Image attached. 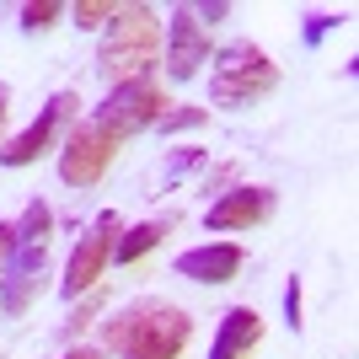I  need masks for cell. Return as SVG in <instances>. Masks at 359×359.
Segmentation results:
<instances>
[{"label": "cell", "mask_w": 359, "mask_h": 359, "mask_svg": "<svg viewBox=\"0 0 359 359\" xmlns=\"http://www.w3.org/2000/svg\"><path fill=\"white\" fill-rule=\"evenodd\" d=\"M194 338V316L172 300L140 295L102 322V344L123 359H177Z\"/></svg>", "instance_id": "6da1fadb"}, {"label": "cell", "mask_w": 359, "mask_h": 359, "mask_svg": "<svg viewBox=\"0 0 359 359\" xmlns=\"http://www.w3.org/2000/svg\"><path fill=\"white\" fill-rule=\"evenodd\" d=\"M161 65V16L150 6H118V16L107 22L102 43H97V70L107 86H129V81H150V70Z\"/></svg>", "instance_id": "7a4b0ae2"}, {"label": "cell", "mask_w": 359, "mask_h": 359, "mask_svg": "<svg viewBox=\"0 0 359 359\" xmlns=\"http://www.w3.org/2000/svg\"><path fill=\"white\" fill-rule=\"evenodd\" d=\"M48 231H54V210L43 198H32L22 220H11V247L0 263V311L6 316H22L38 295V279L48 263Z\"/></svg>", "instance_id": "3957f363"}, {"label": "cell", "mask_w": 359, "mask_h": 359, "mask_svg": "<svg viewBox=\"0 0 359 359\" xmlns=\"http://www.w3.org/2000/svg\"><path fill=\"white\" fill-rule=\"evenodd\" d=\"M279 86V65L257 43H225L210 70V102L215 107H252Z\"/></svg>", "instance_id": "277c9868"}, {"label": "cell", "mask_w": 359, "mask_h": 359, "mask_svg": "<svg viewBox=\"0 0 359 359\" xmlns=\"http://www.w3.org/2000/svg\"><path fill=\"white\" fill-rule=\"evenodd\" d=\"M166 91L156 86V81H129V86H113L97 102V113H91V123H102L107 135H118V140H129V135H140V129H156V118L166 113Z\"/></svg>", "instance_id": "5b68a950"}, {"label": "cell", "mask_w": 359, "mask_h": 359, "mask_svg": "<svg viewBox=\"0 0 359 359\" xmlns=\"http://www.w3.org/2000/svg\"><path fill=\"white\" fill-rule=\"evenodd\" d=\"M123 140L107 135L102 123H75L70 135H65V150H60V182H70V188H97L102 182V172L113 166V156H118Z\"/></svg>", "instance_id": "8992f818"}, {"label": "cell", "mask_w": 359, "mask_h": 359, "mask_svg": "<svg viewBox=\"0 0 359 359\" xmlns=\"http://www.w3.org/2000/svg\"><path fill=\"white\" fill-rule=\"evenodd\" d=\"M75 113H81V97H75V91H54L22 135L0 140V166H32L54 140H60V129H70V123H75Z\"/></svg>", "instance_id": "52a82bcc"}, {"label": "cell", "mask_w": 359, "mask_h": 359, "mask_svg": "<svg viewBox=\"0 0 359 359\" xmlns=\"http://www.w3.org/2000/svg\"><path fill=\"white\" fill-rule=\"evenodd\" d=\"M113 236H118V215H113V210H102L86 231H81L70 263H65V279H60V295L65 300H81L97 279H102V269L113 263Z\"/></svg>", "instance_id": "ba28073f"}, {"label": "cell", "mask_w": 359, "mask_h": 359, "mask_svg": "<svg viewBox=\"0 0 359 359\" xmlns=\"http://www.w3.org/2000/svg\"><path fill=\"white\" fill-rule=\"evenodd\" d=\"M210 65V27L194 16V6H172L166 22V81H194Z\"/></svg>", "instance_id": "9c48e42d"}, {"label": "cell", "mask_w": 359, "mask_h": 359, "mask_svg": "<svg viewBox=\"0 0 359 359\" xmlns=\"http://www.w3.org/2000/svg\"><path fill=\"white\" fill-rule=\"evenodd\" d=\"M273 204H279V194L263 188V182H252V188H225L210 204L204 225H210V231H252V225H263L273 215Z\"/></svg>", "instance_id": "30bf717a"}, {"label": "cell", "mask_w": 359, "mask_h": 359, "mask_svg": "<svg viewBox=\"0 0 359 359\" xmlns=\"http://www.w3.org/2000/svg\"><path fill=\"white\" fill-rule=\"evenodd\" d=\"M177 279H194V285H231L241 273V247L236 241H204V247H188L177 252Z\"/></svg>", "instance_id": "8fae6325"}, {"label": "cell", "mask_w": 359, "mask_h": 359, "mask_svg": "<svg viewBox=\"0 0 359 359\" xmlns=\"http://www.w3.org/2000/svg\"><path fill=\"white\" fill-rule=\"evenodd\" d=\"M263 344V316L252 306H231L215 327V344H210V359H247L252 348Z\"/></svg>", "instance_id": "7c38bea8"}, {"label": "cell", "mask_w": 359, "mask_h": 359, "mask_svg": "<svg viewBox=\"0 0 359 359\" xmlns=\"http://www.w3.org/2000/svg\"><path fill=\"white\" fill-rule=\"evenodd\" d=\"M172 225H177L172 215H166V220H140V225H129L123 236H113V263H140V257H145L150 247L172 231Z\"/></svg>", "instance_id": "4fadbf2b"}, {"label": "cell", "mask_w": 359, "mask_h": 359, "mask_svg": "<svg viewBox=\"0 0 359 359\" xmlns=\"http://www.w3.org/2000/svg\"><path fill=\"white\" fill-rule=\"evenodd\" d=\"M60 0H27V6H22V32H43V27H54V22H60Z\"/></svg>", "instance_id": "5bb4252c"}, {"label": "cell", "mask_w": 359, "mask_h": 359, "mask_svg": "<svg viewBox=\"0 0 359 359\" xmlns=\"http://www.w3.org/2000/svg\"><path fill=\"white\" fill-rule=\"evenodd\" d=\"M204 118H210L204 107H166L161 118H156V129H161V135H182V129H198Z\"/></svg>", "instance_id": "9a60e30c"}, {"label": "cell", "mask_w": 359, "mask_h": 359, "mask_svg": "<svg viewBox=\"0 0 359 359\" xmlns=\"http://www.w3.org/2000/svg\"><path fill=\"white\" fill-rule=\"evenodd\" d=\"M75 27H102V22H113V16H118V6H113V0H81V6H75Z\"/></svg>", "instance_id": "2e32d148"}, {"label": "cell", "mask_w": 359, "mask_h": 359, "mask_svg": "<svg viewBox=\"0 0 359 359\" xmlns=\"http://www.w3.org/2000/svg\"><path fill=\"white\" fill-rule=\"evenodd\" d=\"M204 156H210V150H198V145H182L177 156H172V166H166V182H177V177H188L194 166H204Z\"/></svg>", "instance_id": "e0dca14e"}, {"label": "cell", "mask_w": 359, "mask_h": 359, "mask_svg": "<svg viewBox=\"0 0 359 359\" xmlns=\"http://www.w3.org/2000/svg\"><path fill=\"white\" fill-rule=\"evenodd\" d=\"M338 22H344V16H332V11H311V16H306V48H316L332 27H338Z\"/></svg>", "instance_id": "ac0fdd59"}, {"label": "cell", "mask_w": 359, "mask_h": 359, "mask_svg": "<svg viewBox=\"0 0 359 359\" xmlns=\"http://www.w3.org/2000/svg\"><path fill=\"white\" fill-rule=\"evenodd\" d=\"M285 322H290V332H300V279H290V290H285Z\"/></svg>", "instance_id": "d6986e66"}, {"label": "cell", "mask_w": 359, "mask_h": 359, "mask_svg": "<svg viewBox=\"0 0 359 359\" xmlns=\"http://www.w3.org/2000/svg\"><path fill=\"white\" fill-rule=\"evenodd\" d=\"M97 306H102V295H91L86 306H81V311H75L70 322H65V332H81V327H86V322H91V316H97Z\"/></svg>", "instance_id": "ffe728a7"}, {"label": "cell", "mask_w": 359, "mask_h": 359, "mask_svg": "<svg viewBox=\"0 0 359 359\" xmlns=\"http://www.w3.org/2000/svg\"><path fill=\"white\" fill-rule=\"evenodd\" d=\"M194 16L198 22H220V16H231V6L225 0H204V6H194Z\"/></svg>", "instance_id": "44dd1931"}, {"label": "cell", "mask_w": 359, "mask_h": 359, "mask_svg": "<svg viewBox=\"0 0 359 359\" xmlns=\"http://www.w3.org/2000/svg\"><path fill=\"white\" fill-rule=\"evenodd\" d=\"M6 107H11V86L0 81V135H6Z\"/></svg>", "instance_id": "7402d4cb"}, {"label": "cell", "mask_w": 359, "mask_h": 359, "mask_svg": "<svg viewBox=\"0 0 359 359\" xmlns=\"http://www.w3.org/2000/svg\"><path fill=\"white\" fill-rule=\"evenodd\" d=\"M65 359H102V354H97V348H70Z\"/></svg>", "instance_id": "603a6c76"}]
</instances>
